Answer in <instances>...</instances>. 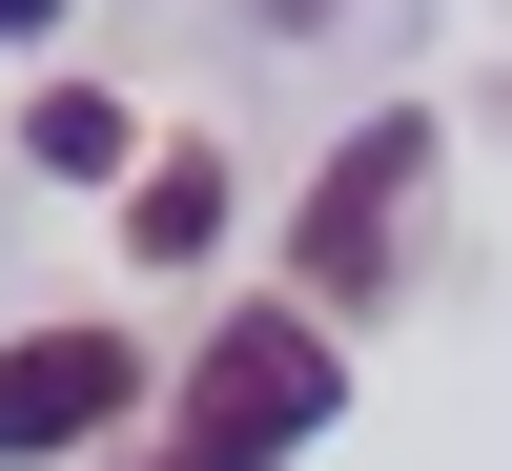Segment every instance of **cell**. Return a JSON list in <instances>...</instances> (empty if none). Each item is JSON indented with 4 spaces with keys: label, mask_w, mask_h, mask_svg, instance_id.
I'll return each instance as SVG.
<instances>
[{
    "label": "cell",
    "mask_w": 512,
    "mask_h": 471,
    "mask_svg": "<svg viewBox=\"0 0 512 471\" xmlns=\"http://www.w3.org/2000/svg\"><path fill=\"white\" fill-rule=\"evenodd\" d=\"M328 410H349V349H328L308 308H246V328H205V349H185V410H164L144 471H287Z\"/></svg>",
    "instance_id": "6da1fadb"
},
{
    "label": "cell",
    "mask_w": 512,
    "mask_h": 471,
    "mask_svg": "<svg viewBox=\"0 0 512 471\" xmlns=\"http://www.w3.org/2000/svg\"><path fill=\"white\" fill-rule=\"evenodd\" d=\"M431 164H451L431 103L349 123V144H328V185H308V226H287V308H369V287H390V246H410V205H431Z\"/></svg>",
    "instance_id": "7a4b0ae2"
},
{
    "label": "cell",
    "mask_w": 512,
    "mask_h": 471,
    "mask_svg": "<svg viewBox=\"0 0 512 471\" xmlns=\"http://www.w3.org/2000/svg\"><path fill=\"white\" fill-rule=\"evenodd\" d=\"M123 390H144V328H21L0 349V451H82Z\"/></svg>",
    "instance_id": "3957f363"
},
{
    "label": "cell",
    "mask_w": 512,
    "mask_h": 471,
    "mask_svg": "<svg viewBox=\"0 0 512 471\" xmlns=\"http://www.w3.org/2000/svg\"><path fill=\"white\" fill-rule=\"evenodd\" d=\"M21 164H123V103H103V82H41V123H21Z\"/></svg>",
    "instance_id": "277c9868"
},
{
    "label": "cell",
    "mask_w": 512,
    "mask_h": 471,
    "mask_svg": "<svg viewBox=\"0 0 512 471\" xmlns=\"http://www.w3.org/2000/svg\"><path fill=\"white\" fill-rule=\"evenodd\" d=\"M205 226H226V185H205V144H164V185H144V267H185Z\"/></svg>",
    "instance_id": "5b68a950"
},
{
    "label": "cell",
    "mask_w": 512,
    "mask_h": 471,
    "mask_svg": "<svg viewBox=\"0 0 512 471\" xmlns=\"http://www.w3.org/2000/svg\"><path fill=\"white\" fill-rule=\"evenodd\" d=\"M41 21H62V0H0V41H41Z\"/></svg>",
    "instance_id": "8992f818"
},
{
    "label": "cell",
    "mask_w": 512,
    "mask_h": 471,
    "mask_svg": "<svg viewBox=\"0 0 512 471\" xmlns=\"http://www.w3.org/2000/svg\"><path fill=\"white\" fill-rule=\"evenodd\" d=\"M267 21H349V0H267Z\"/></svg>",
    "instance_id": "52a82bcc"
}]
</instances>
